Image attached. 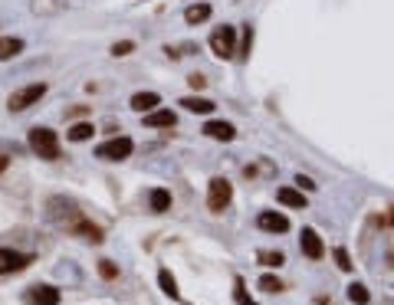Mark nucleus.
Returning a JSON list of instances; mask_svg holds the SVG:
<instances>
[{
  "label": "nucleus",
  "instance_id": "nucleus-30",
  "mask_svg": "<svg viewBox=\"0 0 394 305\" xmlns=\"http://www.w3.org/2000/svg\"><path fill=\"white\" fill-rule=\"evenodd\" d=\"M250 46H253V27L247 23V30H243V49H240V56H243V59L250 56Z\"/></svg>",
  "mask_w": 394,
  "mask_h": 305
},
{
  "label": "nucleus",
  "instance_id": "nucleus-32",
  "mask_svg": "<svg viewBox=\"0 0 394 305\" xmlns=\"http://www.w3.org/2000/svg\"><path fill=\"white\" fill-rule=\"evenodd\" d=\"M296 184L302 187V191H316V181H312V178H302V174H299V178H296Z\"/></svg>",
  "mask_w": 394,
  "mask_h": 305
},
{
  "label": "nucleus",
  "instance_id": "nucleus-16",
  "mask_svg": "<svg viewBox=\"0 0 394 305\" xmlns=\"http://www.w3.org/2000/svg\"><path fill=\"white\" fill-rule=\"evenodd\" d=\"M144 125L148 128H174L178 125V115L168 112V108H154V112L144 115Z\"/></svg>",
  "mask_w": 394,
  "mask_h": 305
},
{
  "label": "nucleus",
  "instance_id": "nucleus-9",
  "mask_svg": "<svg viewBox=\"0 0 394 305\" xmlns=\"http://www.w3.org/2000/svg\"><path fill=\"white\" fill-rule=\"evenodd\" d=\"M23 302L27 305H59L63 302V292L56 286H47V282H39V286H30L23 292Z\"/></svg>",
  "mask_w": 394,
  "mask_h": 305
},
{
  "label": "nucleus",
  "instance_id": "nucleus-25",
  "mask_svg": "<svg viewBox=\"0 0 394 305\" xmlns=\"http://www.w3.org/2000/svg\"><path fill=\"white\" fill-rule=\"evenodd\" d=\"M233 299H237V305H257L250 296H247V282H243L240 276L233 279Z\"/></svg>",
  "mask_w": 394,
  "mask_h": 305
},
{
  "label": "nucleus",
  "instance_id": "nucleus-27",
  "mask_svg": "<svg viewBox=\"0 0 394 305\" xmlns=\"http://www.w3.org/2000/svg\"><path fill=\"white\" fill-rule=\"evenodd\" d=\"M135 53V39H118V43H112V56H132Z\"/></svg>",
  "mask_w": 394,
  "mask_h": 305
},
{
  "label": "nucleus",
  "instance_id": "nucleus-34",
  "mask_svg": "<svg viewBox=\"0 0 394 305\" xmlns=\"http://www.w3.org/2000/svg\"><path fill=\"white\" fill-rule=\"evenodd\" d=\"M7 164H10V158H7V154H0V174L7 171Z\"/></svg>",
  "mask_w": 394,
  "mask_h": 305
},
{
  "label": "nucleus",
  "instance_id": "nucleus-23",
  "mask_svg": "<svg viewBox=\"0 0 394 305\" xmlns=\"http://www.w3.org/2000/svg\"><path fill=\"white\" fill-rule=\"evenodd\" d=\"M260 263L263 266H273V269H279L283 263H286V256L279 253V249H260Z\"/></svg>",
  "mask_w": 394,
  "mask_h": 305
},
{
  "label": "nucleus",
  "instance_id": "nucleus-10",
  "mask_svg": "<svg viewBox=\"0 0 394 305\" xmlns=\"http://www.w3.org/2000/svg\"><path fill=\"white\" fill-rule=\"evenodd\" d=\"M257 227L263 233H289V217L279 213V210H263L260 217H257Z\"/></svg>",
  "mask_w": 394,
  "mask_h": 305
},
{
  "label": "nucleus",
  "instance_id": "nucleus-18",
  "mask_svg": "<svg viewBox=\"0 0 394 305\" xmlns=\"http://www.w3.org/2000/svg\"><path fill=\"white\" fill-rule=\"evenodd\" d=\"M23 39L20 37H0V63H7V59H13V56H20L23 53Z\"/></svg>",
  "mask_w": 394,
  "mask_h": 305
},
{
  "label": "nucleus",
  "instance_id": "nucleus-28",
  "mask_svg": "<svg viewBox=\"0 0 394 305\" xmlns=\"http://www.w3.org/2000/svg\"><path fill=\"white\" fill-rule=\"evenodd\" d=\"M335 263H338V269H342V273H352V256H348L345 247L335 249Z\"/></svg>",
  "mask_w": 394,
  "mask_h": 305
},
{
  "label": "nucleus",
  "instance_id": "nucleus-13",
  "mask_svg": "<svg viewBox=\"0 0 394 305\" xmlns=\"http://www.w3.org/2000/svg\"><path fill=\"white\" fill-rule=\"evenodd\" d=\"M276 201L283 204V207H293V210H306V194L296 191V187H279L276 191Z\"/></svg>",
  "mask_w": 394,
  "mask_h": 305
},
{
  "label": "nucleus",
  "instance_id": "nucleus-6",
  "mask_svg": "<svg viewBox=\"0 0 394 305\" xmlns=\"http://www.w3.org/2000/svg\"><path fill=\"white\" fill-rule=\"evenodd\" d=\"M79 213H82V210L69 201V197H49V201H47V217L53 220V223H59L63 230H66L69 223L79 217Z\"/></svg>",
  "mask_w": 394,
  "mask_h": 305
},
{
  "label": "nucleus",
  "instance_id": "nucleus-2",
  "mask_svg": "<svg viewBox=\"0 0 394 305\" xmlns=\"http://www.w3.org/2000/svg\"><path fill=\"white\" fill-rule=\"evenodd\" d=\"M47 82H30V86H23V89H17V92H10V99H7V108L10 112H27L30 105H37L39 99L47 96Z\"/></svg>",
  "mask_w": 394,
  "mask_h": 305
},
{
  "label": "nucleus",
  "instance_id": "nucleus-11",
  "mask_svg": "<svg viewBox=\"0 0 394 305\" xmlns=\"http://www.w3.org/2000/svg\"><path fill=\"white\" fill-rule=\"evenodd\" d=\"M299 247H302V253H306L309 259H322V256H326V243H322V237H319L312 227L302 230V237H299Z\"/></svg>",
  "mask_w": 394,
  "mask_h": 305
},
{
  "label": "nucleus",
  "instance_id": "nucleus-21",
  "mask_svg": "<svg viewBox=\"0 0 394 305\" xmlns=\"http://www.w3.org/2000/svg\"><path fill=\"white\" fill-rule=\"evenodd\" d=\"M92 135H96V125H92V122H76L66 132V138H69V142H89Z\"/></svg>",
  "mask_w": 394,
  "mask_h": 305
},
{
  "label": "nucleus",
  "instance_id": "nucleus-22",
  "mask_svg": "<svg viewBox=\"0 0 394 305\" xmlns=\"http://www.w3.org/2000/svg\"><path fill=\"white\" fill-rule=\"evenodd\" d=\"M158 282H161V292H164L168 299H174V302L181 299V289H178V279H174L171 273H168V269H161V273H158Z\"/></svg>",
  "mask_w": 394,
  "mask_h": 305
},
{
  "label": "nucleus",
  "instance_id": "nucleus-3",
  "mask_svg": "<svg viewBox=\"0 0 394 305\" xmlns=\"http://www.w3.org/2000/svg\"><path fill=\"white\" fill-rule=\"evenodd\" d=\"M207 43H211V53L217 59H233V56H237V30L227 27V23L214 30Z\"/></svg>",
  "mask_w": 394,
  "mask_h": 305
},
{
  "label": "nucleus",
  "instance_id": "nucleus-4",
  "mask_svg": "<svg viewBox=\"0 0 394 305\" xmlns=\"http://www.w3.org/2000/svg\"><path fill=\"white\" fill-rule=\"evenodd\" d=\"M230 201H233V184L227 178H214L207 184V210L211 213H223V210L230 207Z\"/></svg>",
  "mask_w": 394,
  "mask_h": 305
},
{
  "label": "nucleus",
  "instance_id": "nucleus-5",
  "mask_svg": "<svg viewBox=\"0 0 394 305\" xmlns=\"http://www.w3.org/2000/svg\"><path fill=\"white\" fill-rule=\"evenodd\" d=\"M132 151H135V142L128 135H118V138H109V142L99 144L96 158H102V161H125V158H132Z\"/></svg>",
  "mask_w": 394,
  "mask_h": 305
},
{
  "label": "nucleus",
  "instance_id": "nucleus-17",
  "mask_svg": "<svg viewBox=\"0 0 394 305\" xmlns=\"http://www.w3.org/2000/svg\"><path fill=\"white\" fill-rule=\"evenodd\" d=\"M211 20V4H191V7L184 10V23L187 27H201Z\"/></svg>",
  "mask_w": 394,
  "mask_h": 305
},
{
  "label": "nucleus",
  "instance_id": "nucleus-14",
  "mask_svg": "<svg viewBox=\"0 0 394 305\" xmlns=\"http://www.w3.org/2000/svg\"><path fill=\"white\" fill-rule=\"evenodd\" d=\"M66 7H69V0H33V4H30V10H33L37 17H56V13H63Z\"/></svg>",
  "mask_w": 394,
  "mask_h": 305
},
{
  "label": "nucleus",
  "instance_id": "nucleus-12",
  "mask_svg": "<svg viewBox=\"0 0 394 305\" xmlns=\"http://www.w3.org/2000/svg\"><path fill=\"white\" fill-rule=\"evenodd\" d=\"M204 135L214 138V142H233L237 138V128L230 122H207L204 125Z\"/></svg>",
  "mask_w": 394,
  "mask_h": 305
},
{
  "label": "nucleus",
  "instance_id": "nucleus-7",
  "mask_svg": "<svg viewBox=\"0 0 394 305\" xmlns=\"http://www.w3.org/2000/svg\"><path fill=\"white\" fill-rule=\"evenodd\" d=\"M33 263V253H17V249H4L0 247V276H13Z\"/></svg>",
  "mask_w": 394,
  "mask_h": 305
},
{
  "label": "nucleus",
  "instance_id": "nucleus-19",
  "mask_svg": "<svg viewBox=\"0 0 394 305\" xmlns=\"http://www.w3.org/2000/svg\"><path fill=\"white\" fill-rule=\"evenodd\" d=\"M181 105L187 108V112H197V115H211L214 112V102L211 99H204V96H187V99H181Z\"/></svg>",
  "mask_w": 394,
  "mask_h": 305
},
{
  "label": "nucleus",
  "instance_id": "nucleus-33",
  "mask_svg": "<svg viewBox=\"0 0 394 305\" xmlns=\"http://www.w3.org/2000/svg\"><path fill=\"white\" fill-rule=\"evenodd\" d=\"M89 112V105H76V108H69L66 118H79V115H86Z\"/></svg>",
  "mask_w": 394,
  "mask_h": 305
},
{
  "label": "nucleus",
  "instance_id": "nucleus-15",
  "mask_svg": "<svg viewBox=\"0 0 394 305\" xmlns=\"http://www.w3.org/2000/svg\"><path fill=\"white\" fill-rule=\"evenodd\" d=\"M135 108V112H142V115H148V112H154L158 105H161V96L158 92H135L132 96V102H128Z\"/></svg>",
  "mask_w": 394,
  "mask_h": 305
},
{
  "label": "nucleus",
  "instance_id": "nucleus-24",
  "mask_svg": "<svg viewBox=\"0 0 394 305\" xmlns=\"http://www.w3.org/2000/svg\"><path fill=\"white\" fill-rule=\"evenodd\" d=\"M348 299H352L355 305H368V302H371V296H368V289L362 286V282H352V286H348Z\"/></svg>",
  "mask_w": 394,
  "mask_h": 305
},
{
  "label": "nucleus",
  "instance_id": "nucleus-1",
  "mask_svg": "<svg viewBox=\"0 0 394 305\" xmlns=\"http://www.w3.org/2000/svg\"><path fill=\"white\" fill-rule=\"evenodd\" d=\"M27 144L30 151L37 154V158H43V161H59V138L53 128H47V125H37V128H30L27 135Z\"/></svg>",
  "mask_w": 394,
  "mask_h": 305
},
{
  "label": "nucleus",
  "instance_id": "nucleus-31",
  "mask_svg": "<svg viewBox=\"0 0 394 305\" xmlns=\"http://www.w3.org/2000/svg\"><path fill=\"white\" fill-rule=\"evenodd\" d=\"M187 82H191V89H204V86H207V79H204L201 73H194V76H187Z\"/></svg>",
  "mask_w": 394,
  "mask_h": 305
},
{
  "label": "nucleus",
  "instance_id": "nucleus-26",
  "mask_svg": "<svg viewBox=\"0 0 394 305\" xmlns=\"http://www.w3.org/2000/svg\"><path fill=\"white\" fill-rule=\"evenodd\" d=\"M99 276L112 282V279H118V266L112 263V259H99Z\"/></svg>",
  "mask_w": 394,
  "mask_h": 305
},
{
  "label": "nucleus",
  "instance_id": "nucleus-20",
  "mask_svg": "<svg viewBox=\"0 0 394 305\" xmlns=\"http://www.w3.org/2000/svg\"><path fill=\"white\" fill-rule=\"evenodd\" d=\"M148 204H152L154 213H164V210H171V194L164 191V187H154V191L148 194Z\"/></svg>",
  "mask_w": 394,
  "mask_h": 305
},
{
  "label": "nucleus",
  "instance_id": "nucleus-8",
  "mask_svg": "<svg viewBox=\"0 0 394 305\" xmlns=\"http://www.w3.org/2000/svg\"><path fill=\"white\" fill-rule=\"evenodd\" d=\"M66 233L69 237H82V239H89V243H102V239H106V230L99 227V223H92V220H86L82 213L69 223Z\"/></svg>",
  "mask_w": 394,
  "mask_h": 305
},
{
  "label": "nucleus",
  "instance_id": "nucleus-29",
  "mask_svg": "<svg viewBox=\"0 0 394 305\" xmlns=\"http://www.w3.org/2000/svg\"><path fill=\"white\" fill-rule=\"evenodd\" d=\"M260 289H263V292H283L286 286H283L276 276H263V279H260Z\"/></svg>",
  "mask_w": 394,
  "mask_h": 305
}]
</instances>
